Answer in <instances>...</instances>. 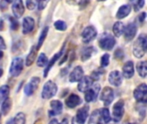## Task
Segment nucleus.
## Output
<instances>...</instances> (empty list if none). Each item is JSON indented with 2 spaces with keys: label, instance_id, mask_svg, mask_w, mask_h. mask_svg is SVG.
Masks as SVG:
<instances>
[{
  "label": "nucleus",
  "instance_id": "f257e3e1",
  "mask_svg": "<svg viewBox=\"0 0 147 124\" xmlns=\"http://www.w3.org/2000/svg\"><path fill=\"white\" fill-rule=\"evenodd\" d=\"M147 52V36L146 35H139L136 41L133 43V47H132V53L133 55L140 59L142 58Z\"/></svg>",
  "mask_w": 147,
  "mask_h": 124
},
{
  "label": "nucleus",
  "instance_id": "f03ea898",
  "mask_svg": "<svg viewBox=\"0 0 147 124\" xmlns=\"http://www.w3.org/2000/svg\"><path fill=\"white\" fill-rule=\"evenodd\" d=\"M89 115V106L84 105L77 112L76 115L72 118L71 124H85Z\"/></svg>",
  "mask_w": 147,
  "mask_h": 124
},
{
  "label": "nucleus",
  "instance_id": "7ed1b4c3",
  "mask_svg": "<svg viewBox=\"0 0 147 124\" xmlns=\"http://www.w3.org/2000/svg\"><path fill=\"white\" fill-rule=\"evenodd\" d=\"M57 85L55 83H54L53 81L49 80L48 82H46L43 85L42 91V97L43 99H49L52 98L53 97L55 96V94L57 93Z\"/></svg>",
  "mask_w": 147,
  "mask_h": 124
},
{
  "label": "nucleus",
  "instance_id": "20e7f679",
  "mask_svg": "<svg viewBox=\"0 0 147 124\" xmlns=\"http://www.w3.org/2000/svg\"><path fill=\"white\" fill-rule=\"evenodd\" d=\"M115 43V38L110 34H103L99 40V45L103 50H112Z\"/></svg>",
  "mask_w": 147,
  "mask_h": 124
},
{
  "label": "nucleus",
  "instance_id": "39448f33",
  "mask_svg": "<svg viewBox=\"0 0 147 124\" xmlns=\"http://www.w3.org/2000/svg\"><path fill=\"white\" fill-rule=\"evenodd\" d=\"M133 97L137 102L141 103H147V85H139L133 91Z\"/></svg>",
  "mask_w": 147,
  "mask_h": 124
},
{
  "label": "nucleus",
  "instance_id": "423d86ee",
  "mask_svg": "<svg viewBox=\"0 0 147 124\" xmlns=\"http://www.w3.org/2000/svg\"><path fill=\"white\" fill-rule=\"evenodd\" d=\"M24 69V59L21 57L13 59L10 67V74L12 77H18Z\"/></svg>",
  "mask_w": 147,
  "mask_h": 124
},
{
  "label": "nucleus",
  "instance_id": "0eeeda50",
  "mask_svg": "<svg viewBox=\"0 0 147 124\" xmlns=\"http://www.w3.org/2000/svg\"><path fill=\"white\" fill-rule=\"evenodd\" d=\"M125 112V104L123 100H119L113 107V119L114 121L119 122L121 121Z\"/></svg>",
  "mask_w": 147,
  "mask_h": 124
},
{
  "label": "nucleus",
  "instance_id": "6e6552de",
  "mask_svg": "<svg viewBox=\"0 0 147 124\" xmlns=\"http://www.w3.org/2000/svg\"><path fill=\"white\" fill-rule=\"evenodd\" d=\"M97 36V30L93 26L85 28L82 33V39L84 43H89L94 41Z\"/></svg>",
  "mask_w": 147,
  "mask_h": 124
},
{
  "label": "nucleus",
  "instance_id": "1a4fd4ad",
  "mask_svg": "<svg viewBox=\"0 0 147 124\" xmlns=\"http://www.w3.org/2000/svg\"><path fill=\"white\" fill-rule=\"evenodd\" d=\"M100 85L99 84H94L92 85V87L90 89H88L87 91H85V101L87 103H91V102H94L99 93H100Z\"/></svg>",
  "mask_w": 147,
  "mask_h": 124
},
{
  "label": "nucleus",
  "instance_id": "9d476101",
  "mask_svg": "<svg viewBox=\"0 0 147 124\" xmlns=\"http://www.w3.org/2000/svg\"><path fill=\"white\" fill-rule=\"evenodd\" d=\"M40 84V79L38 77H33L30 82L24 86V94L28 97L34 94V92L37 90Z\"/></svg>",
  "mask_w": 147,
  "mask_h": 124
},
{
  "label": "nucleus",
  "instance_id": "9b49d317",
  "mask_svg": "<svg viewBox=\"0 0 147 124\" xmlns=\"http://www.w3.org/2000/svg\"><path fill=\"white\" fill-rule=\"evenodd\" d=\"M114 99V92L111 87H105L100 94V100L104 103L106 106H108L112 103Z\"/></svg>",
  "mask_w": 147,
  "mask_h": 124
},
{
  "label": "nucleus",
  "instance_id": "f8f14e48",
  "mask_svg": "<svg viewBox=\"0 0 147 124\" xmlns=\"http://www.w3.org/2000/svg\"><path fill=\"white\" fill-rule=\"evenodd\" d=\"M12 12L14 15V17L16 18H20L24 13V5L23 3V0H14L12 2Z\"/></svg>",
  "mask_w": 147,
  "mask_h": 124
},
{
  "label": "nucleus",
  "instance_id": "ddd939ff",
  "mask_svg": "<svg viewBox=\"0 0 147 124\" xmlns=\"http://www.w3.org/2000/svg\"><path fill=\"white\" fill-rule=\"evenodd\" d=\"M137 31H138L137 25L134 23H130L125 28V31H124V36H125V41H131V40H133L134 37L136 36Z\"/></svg>",
  "mask_w": 147,
  "mask_h": 124
},
{
  "label": "nucleus",
  "instance_id": "4468645a",
  "mask_svg": "<svg viewBox=\"0 0 147 124\" xmlns=\"http://www.w3.org/2000/svg\"><path fill=\"white\" fill-rule=\"evenodd\" d=\"M83 77H84V71L81 66H78L75 67V69L71 72L68 79L71 83H76V82H79Z\"/></svg>",
  "mask_w": 147,
  "mask_h": 124
},
{
  "label": "nucleus",
  "instance_id": "2eb2a0df",
  "mask_svg": "<svg viewBox=\"0 0 147 124\" xmlns=\"http://www.w3.org/2000/svg\"><path fill=\"white\" fill-rule=\"evenodd\" d=\"M50 108L51 109L49 111V116H55L61 114L63 109V104L59 100H53L50 102Z\"/></svg>",
  "mask_w": 147,
  "mask_h": 124
},
{
  "label": "nucleus",
  "instance_id": "dca6fc26",
  "mask_svg": "<svg viewBox=\"0 0 147 124\" xmlns=\"http://www.w3.org/2000/svg\"><path fill=\"white\" fill-rule=\"evenodd\" d=\"M108 81L109 83L113 85V86H119L122 84V75L120 73V72L115 70V71H112L109 73L108 76Z\"/></svg>",
  "mask_w": 147,
  "mask_h": 124
},
{
  "label": "nucleus",
  "instance_id": "f3484780",
  "mask_svg": "<svg viewBox=\"0 0 147 124\" xmlns=\"http://www.w3.org/2000/svg\"><path fill=\"white\" fill-rule=\"evenodd\" d=\"M35 28V20L30 17H26L23 20V34H30Z\"/></svg>",
  "mask_w": 147,
  "mask_h": 124
},
{
  "label": "nucleus",
  "instance_id": "a211bd4d",
  "mask_svg": "<svg viewBox=\"0 0 147 124\" xmlns=\"http://www.w3.org/2000/svg\"><path fill=\"white\" fill-rule=\"evenodd\" d=\"M93 79L89 76H84L80 81L78 85V90L81 92H85L88 89H90L93 85Z\"/></svg>",
  "mask_w": 147,
  "mask_h": 124
},
{
  "label": "nucleus",
  "instance_id": "6ab92c4d",
  "mask_svg": "<svg viewBox=\"0 0 147 124\" xmlns=\"http://www.w3.org/2000/svg\"><path fill=\"white\" fill-rule=\"evenodd\" d=\"M65 103H66V105H67L68 108L74 109V108L77 107L79 104L82 103V99H81V97H80L78 95L73 93V94H70V95L67 97V99H66V101H65Z\"/></svg>",
  "mask_w": 147,
  "mask_h": 124
},
{
  "label": "nucleus",
  "instance_id": "aec40b11",
  "mask_svg": "<svg viewBox=\"0 0 147 124\" xmlns=\"http://www.w3.org/2000/svg\"><path fill=\"white\" fill-rule=\"evenodd\" d=\"M123 76L125 79H131L134 75V64L131 60L125 62V64L123 66L122 68Z\"/></svg>",
  "mask_w": 147,
  "mask_h": 124
},
{
  "label": "nucleus",
  "instance_id": "412c9836",
  "mask_svg": "<svg viewBox=\"0 0 147 124\" xmlns=\"http://www.w3.org/2000/svg\"><path fill=\"white\" fill-rule=\"evenodd\" d=\"M62 54H63V49H61L59 53H55V54L51 58V59L48 62L47 67H46V68H45V70H44V73H43L44 78H46V77L48 76V73H49V71L51 70V68L53 67V66L55 64V62L60 59V57H61Z\"/></svg>",
  "mask_w": 147,
  "mask_h": 124
},
{
  "label": "nucleus",
  "instance_id": "4be33fe9",
  "mask_svg": "<svg viewBox=\"0 0 147 124\" xmlns=\"http://www.w3.org/2000/svg\"><path fill=\"white\" fill-rule=\"evenodd\" d=\"M131 11V7L130 5H121L117 11L116 17L118 19H123V18L126 17L127 16H129Z\"/></svg>",
  "mask_w": 147,
  "mask_h": 124
},
{
  "label": "nucleus",
  "instance_id": "5701e85b",
  "mask_svg": "<svg viewBox=\"0 0 147 124\" xmlns=\"http://www.w3.org/2000/svg\"><path fill=\"white\" fill-rule=\"evenodd\" d=\"M136 69L141 78H145L147 76V60L139 61L136 66Z\"/></svg>",
  "mask_w": 147,
  "mask_h": 124
},
{
  "label": "nucleus",
  "instance_id": "b1692460",
  "mask_svg": "<svg viewBox=\"0 0 147 124\" xmlns=\"http://www.w3.org/2000/svg\"><path fill=\"white\" fill-rule=\"evenodd\" d=\"M36 53H37V49L36 47H32L30 48V51L29 53V54L26 57V60H25V64L27 67H30L31 65H33V63L36 60Z\"/></svg>",
  "mask_w": 147,
  "mask_h": 124
},
{
  "label": "nucleus",
  "instance_id": "393cba45",
  "mask_svg": "<svg viewBox=\"0 0 147 124\" xmlns=\"http://www.w3.org/2000/svg\"><path fill=\"white\" fill-rule=\"evenodd\" d=\"M125 24L122 22H116L113 26V32L116 37H120L125 31Z\"/></svg>",
  "mask_w": 147,
  "mask_h": 124
},
{
  "label": "nucleus",
  "instance_id": "a878e982",
  "mask_svg": "<svg viewBox=\"0 0 147 124\" xmlns=\"http://www.w3.org/2000/svg\"><path fill=\"white\" fill-rule=\"evenodd\" d=\"M88 124H102V119L100 116V110L96 109L91 114Z\"/></svg>",
  "mask_w": 147,
  "mask_h": 124
},
{
  "label": "nucleus",
  "instance_id": "bb28decb",
  "mask_svg": "<svg viewBox=\"0 0 147 124\" xmlns=\"http://www.w3.org/2000/svg\"><path fill=\"white\" fill-rule=\"evenodd\" d=\"M12 107V101L11 98H6L5 99V101L3 102L2 105H1V112L4 115H8V113L11 111Z\"/></svg>",
  "mask_w": 147,
  "mask_h": 124
},
{
  "label": "nucleus",
  "instance_id": "cd10ccee",
  "mask_svg": "<svg viewBox=\"0 0 147 124\" xmlns=\"http://www.w3.org/2000/svg\"><path fill=\"white\" fill-rule=\"evenodd\" d=\"M94 52V48L93 47L84 48L83 51H82V57H81L82 60V61H86V60H88V59H90V58L92 57Z\"/></svg>",
  "mask_w": 147,
  "mask_h": 124
},
{
  "label": "nucleus",
  "instance_id": "c85d7f7f",
  "mask_svg": "<svg viewBox=\"0 0 147 124\" xmlns=\"http://www.w3.org/2000/svg\"><path fill=\"white\" fill-rule=\"evenodd\" d=\"M26 117L24 113L19 112L16 115V116L11 119V124H25Z\"/></svg>",
  "mask_w": 147,
  "mask_h": 124
},
{
  "label": "nucleus",
  "instance_id": "c756f323",
  "mask_svg": "<svg viewBox=\"0 0 147 124\" xmlns=\"http://www.w3.org/2000/svg\"><path fill=\"white\" fill-rule=\"evenodd\" d=\"M48 33H49V27L46 26V27L42 30V32H41V35H40L39 39H38V43H37V46H36V49H39V48L42 46V44H43V42H44V41H45V38L47 37Z\"/></svg>",
  "mask_w": 147,
  "mask_h": 124
},
{
  "label": "nucleus",
  "instance_id": "7c9ffc66",
  "mask_svg": "<svg viewBox=\"0 0 147 124\" xmlns=\"http://www.w3.org/2000/svg\"><path fill=\"white\" fill-rule=\"evenodd\" d=\"M100 116H101V119L104 122L106 123H108L111 120H112V117H111V115H110V112L108 110V109L107 108H103L100 110Z\"/></svg>",
  "mask_w": 147,
  "mask_h": 124
},
{
  "label": "nucleus",
  "instance_id": "2f4dec72",
  "mask_svg": "<svg viewBox=\"0 0 147 124\" xmlns=\"http://www.w3.org/2000/svg\"><path fill=\"white\" fill-rule=\"evenodd\" d=\"M49 62V59H48V57L46 56L45 53H41L37 59V61H36V65L37 67H45Z\"/></svg>",
  "mask_w": 147,
  "mask_h": 124
},
{
  "label": "nucleus",
  "instance_id": "473e14b6",
  "mask_svg": "<svg viewBox=\"0 0 147 124\" xmlns=\"http://www.w3.org/2000/svg\"><path fill=\"white\" fill-rule=\"evenodd\" d=\"M10 95V87L6 85L0 87V99H6Z\"/></svg>",
  "mask_w": 147,
  "mask_h": 124
},
{
  "label": "nucleus",
  "instance_id": "72a5a7b5",
  "mask_svg": "<svg viewBox=\"0 0 147 124\" xmlns=\"http://www.w3.org/2000/svg\"><path fill=\"white\" fill-rule=\"evenodd\" d=\"M54 27L55 28V29H57L59 31H65L67 29V24H66V23L63 22V21H61V20H58V21L55 22Z\"/></svg>",
  "mask_w": 147,
  "mask_h": 124
},
{
  "label": "nucleus",
  "instance_id": "f704fd0d",
  "mask_svg": "<svg viewBox=\"0 0 147 124\" xmlns=\"http://www.w3.org/2000/svg\"><path fill=\"white\" fill-rule=\"evenodd\" d=\"M109 61H110V55L108 53H105L102 55L100 59V66L102 67H106L109 65Z\"/></svg>",
  "mask_w": 147,
  "mask_h": 124
},
{
  "label": "nucleus",
  "instance_id": "c9c22d12",
  "mask_svg": "<svg viewBox=\"0 0 147 124\" xmlns=\"http://www.w3.org/2000/svg\"><path fill=\"white\" fill-rule=\"evenodd\" d=\"M37 5V1L36 0H26V7L30 11H33Z\"/></svg>",
  "mask_w": 147,
  "mask_h": 124
},
{
  "label": "nucleus",
  "instance_id": "e433bc0d",
  "mask_svg": "<svg viewBox=\"0 0 147 124\" xmlns=\"http://www.w3.org/2000/svg\"><path fill=\"white\" fill-rule=\"evenodd\" d=\"M144 4H145L144 0H137L136 3L134 4V11H140L144 6Z\"/></svg>",
  "mask_w": 147,
  "mask_h": 124
},
{
  "label": "nucleus",
  "instance_id": "4c0bfd02",
  "mask_svg": "<svg viewBox=\"0 0 147 124\" xmlns=\"http://www.w3.org/2000/svg\"><path fill=\"white\" fill-rule=\"evenodd\" d=\"M10 23H11V28L12 30H17L19 27V23L17 21V19H15V17H10Z\"/></svg>",
  "mask_w": 147,
  "mask_h": 124
},
{
  "label": "nucleus",
  "instance_id": "58836bf2",
  "mask_svg": "<svg viewBox=\"0 0 147 124\" xmlns=\"http://www.w3.org/2000/svg\"><path fill=\"white\" fill-rule=\"evenodd\" d=\"M36 1H37L38 10L42 11V10H43V9L46 7V5H48V3H49V0H36Z\"/></svg>",
  "mask_w": 147,
  "mask_h": 124
},
{
  "label": "nucleus",
  "instance_id": "ea45409f",
  "mask_svg": "<svg viewBox=\"0 0 147 124\" xmlns=\"http://www.w3.org/2000/svg\"><path fill=\"white\" fill-rule=\"evenodd\" d=\"M103 73H104V72H100V70L94 71V72H93V73L91 74L90 78L93 79V81H94V80H98V79L100 78V76H101V74H102Z\"/></svg>",
  "mask_w": 147,
  "mask_h": 124
},
{
  "label": "nucleus",
  "instance_id": "a19ab883",
  "mask_svg": "<svg viewBox=\"0 0 147 124\" xmlns=\"http://www.w3.org/2000/svg\"><path fill=\"white\" fill-rule=\"evenodd\" d=\"M124 53H123V51L121 50V49H118L115 53H114V57L116 58V59H122L124 56Z\"/></svg>",
  "mask_w": 147,
  "mask_h": 124
},
{
  "label": "nucleus",
  "instance_id": "79ce46f5",
  "mask_svg": "<svg viewBox=\"0 0 147 124\" xmlns=\"http://www.w3.org/2000/svg\"><path fill=\"white\" fill-rule=\"evenodd\" d=\"M89 3H90V0H80V7L82 9L86 8Z\"/></svg>",
  "mask_w": 147,
  "mask_h": 124
},
{
  "label": "nucleus",
  "instance_id": "37998d69",
  "mask_svg": "<svg viewBox=\"0 0 147 124\" xmlns=\"http://www.w3.org/2000/svg\"><path fill=\"white\" fill-rule=\"evenodd\" d=\"M3 49H6V44L5 42L4 38L0 35V50H3Z\"/></svg>",
  "mask_w": 147,
  "mask_h": 124
},
{
  "label": "nucleus",
  "instance_id": "c03bdc74",
  "mask_svg": "<svg viewBox=\"0 0 147 124\" xmlns=\"http://www.w3.org/2000/svg\"><path fill=\"white\" fill-rule=\"evenodd\" d=\"M145 17H146V13H145V12H143V13H141V14L138 16V21H139L140 23H142V22L144 21Z\"/></svg>",
  "mask_w": 147,
  "mask_h": 124
},
{
  "label": "nucleus",
  "instance_id": "a18cd8bd",
  "mask_svg": "<svg viewBox=\"0 0 147 124\" xmlns=\"http://www.w3.org/2000/svg\"><path fill=\"white\" fill-rule=\"evenodd\" d=\"M67 1L68 4H71V5H76L78 2L80 3V0H67Z\"/></svg>",
  "mask_w": 147,
  "mask_h": 124
},
{
  "label": "nucleus",
  "instance_id": "49530a36",
  "mask_svg": "<svg viewBox=\"0 0 147 124\" xmlns=\"http://www.w3.org/2000/svg\"><path fill=\"white\" fill-rule=\"evenodd\" d=\"M49 124H59V122H58V121H57L56 119H53V120H51V121H49Z\"/></svg>",
  "mask_w": 147,
  "mask_h": 124
},
{
  "label": "nucleus",
  "instance_id": "de8ad7c7",
  "mask_svg": "<svg viewBox=\"0 0 147 124\" xmlns=\"http://www.w3.org/2000/svg\"><path fill=\"white\" fill-rule=\"evenodd\" d=\"M60 124H69V122H68L67 119H63V120L61 121V122Z\"/></svg>",
  "mask_w": 147,
  "mask_h": 124
},
{
  "label": "nucleus",
  "instance_id": "09e8293b",
  "mask_svg": "<svg viewBox=\"0 0 147 124\" xmlns=\"http://www.w3.org/2000/svg\"><path fill=\"white\" fill-rule=\"evenodd\" d=\"M3 73H4V70H3V68H2V67H0V78L2 77Z\"/></svg>",
  "mask_w": 147,
  "mask_h": 124
},
{
  "label": "nucleus",
  "instance_id": "8fccbe9b",
  "mask_svg": "<svg viewBox=\"0 0 147 124\" xmlns=\"http://www.w3.org/2000/svg\"><path fill=\"white\" fill-rule=\"evenodd\" d=\"M4 1L5 3H7V4H11V3H12L14 1V0H4Z\"/></svg>",
  "mask_w": 147,
  "mask_h": 124
},
{
  "label": "nucleus",
  "instance_id": "3c124183",
  "mask_svg": "<svg viewBox=\"0 0 147 124\" xmlns=\"http://www.w3.org/2000/svg\"><path fill=\"white\" fill-rule=\"evenodd\" d=\"M3 56H4V53H3V51L0 50V59L3 58Z\"/></svg>",
  "mask_w": 147,
  "mask_h": 124
},
{
  "label": "nucleus",
  "instance_id": "603ef678",
  "mask_svg": "<svg viewBox=\"0 0 147 124\" xmlns=\"http://www.w3.org/2000/svg\"><path fill=\"white\" fill-rule=\"evenodd\" d=\"M98 2H103V1H106V0H97Z\"/></svg>",
  "mask_w": 147,
  "mask_h": 124
},
{
  "label": "nucleus",
  "instance_id": "864d4df0",
  "mask_svg": "<svg viewBox=\"0 0 147 124\" xmlns=\"http://www.w3.org/2000/svg\"><path fill=\"white\" fill-rule=\"evenodd\" d=\"M0 124H1V112H0Z\"/></svg>",
  "mask_w": 147,
  "mask_h": 124
},
{
  "label": "nucleus",
  "instance_id": "5fc2aeb1",
  "mask_svg": "<svg viewBox=\"0 0 147 124\" xmlns=\"http://www.w3.org/2000/svg\"><path fill=\"white\" fill-rule=\"evenodd\" d=\"M127 124H137V123H135V122H130V123H127Z\"/></svg>",
  "mask_w": 147,
  "mask_h": 124
},
{
  "label": "nucleus",
  "instance_id": "6e6d98bb",
  "mask_svg": "<svg viewBox=\"0 0 147 124\" xmlns=\"http://www.w3.org/2000/svg\"><path fill=\"white\" fill-rule=\"evenodd\" d=\"M7 124H11V120H10V121H9V122H8Z\"/></svg>",
  "mask_w": 147,
  "mask_h": 124
},
{
  "label": "nucleus",
  "instance_id": "4d7b16f0",
  "mask_svg": "<svg viewBox=\"0 0 147 124\" xmlns=\"http://www.w3.org/2000/svg\"><path fill=\"white\" fill-rule=\"evenodd\" d=\"M130 1H131V2H133V1H135V0H130Z\"/></svg>",
  "mask_w": 147,
  "mask_h": 124
}]
</instances>
